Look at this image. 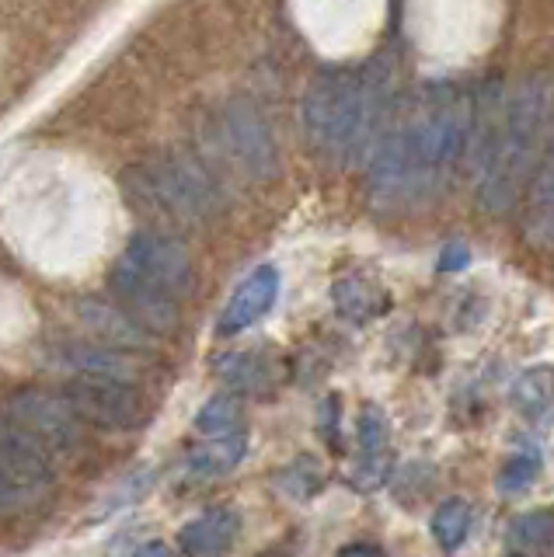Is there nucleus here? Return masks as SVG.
<instances>
[{"mask_svg": "<svg viewBox=\"0 0 554 557\" xmlns=\"http://www.w3.org/2000/svg\"><path fill=\"white\" fill-rule=\"evenodd\" d=\"M475 98L454 84H429L402 112H391L370 150V199L405 209L432 199L467 161Z\"/></svg>", "mask_w": 554, "mask_h": 557, "instance_id": "f257e3e1", "label": "nucleus"}, {"mask_svg": "<svg viewBox=\"0 0 554 557\" xmlns=\"http://www.w3.org/2000/svg\"><path fill=\"white\" fill-rule=\"evenodd\" d=\"M554 115V84L544 74L524 77L506 95L492 84L475 98L471 157L478 202L484 213L502 216L519 202L530 174L541 161L544 139Z\"/></svg>", "mask_w": 554, "mask_h": 557, "instance_id": "f03ea898", "label": "nucleus"}, {"mask_svg": "<svg viewBox=\"0 0 554 557\" xmlns=\"http://www.w3.org/2000/svg\"><path fill=\"white\" fill-rule=\"evenodd\" d=\"M394 74L384 60L367 66H328L307 84L304 133L307 144L335 164L367 161L394 112Z\"/></svg>", "mask_w": 554, "mask_h": 557, "instance_id": "7ed1b4c3", "label": "nucleus"}, {"mask_svg": "<svg viewBox=\"0 0 554 557\" xmlns=\"http://www.w3.org/2000/svg\"><path fill=\"white\" fill-rule=\"evenodd\" d=\"M126 199L158 223H202L220 209V185L193 153H161L123 178Z\"/></svg>", "mask_w": 554, "mask_h": 557, "instance_id": "20e7f679", "label": "nucleus"}, {"mask_svg": "<svg viewBox=\"0 0 554 557\" xmlns=\"http://www.w3.org/2000/svg\"><path fill=\"white\" fill-rule=\"evenodd\" d=\"M63 397L81 414V422H91L98 429L133 432L147 422V397L123 376L109 373H74L66 380Z\"/></svg>", "mask_w": 554, "mask_h": 557, "instance_id": "39448f33", "label": "nucleus"}, {"mask_svg": "<svg viewBox=\"0 0 554 557\" xmlns=\"http://www.w3.org/2000/svg\"><path fill=\"white\" fill-rule=\"evenodd\" d=\"M217 139L223 157H231L237 171H245L251 182H266L280 171V150L269 129L266 115L251 101H231L217 119Z\"/></svg>", "mask_w": 554, "mask_h": 557, "instance_id": "423d86ee", "label": "nucleus"}, {"mask_svg": "<svg viewBox=\"0 0 554 557\" xmlns=\"http://www.w3.org/2000/svg\"><path fill=\"white\" fill-rule=\"evenodd\" d=\"M119 265H126L130 272L147 278L150 286L175 296V300L193 293V283H196L193 258H188L185 244L168 234H158V231L133 234L123 255H119Z\"/></svg>", "mask_w": 554, "mask_h": 557, "instance_id": "0eeeda50", "label": "nucleus"}, {"mask_svg": "<svg viewBox=\"0 0 554 557\" xmlns=\"http://www.w3.org/2000/svg\"><path fill=\"white\" fill-rule=\"evenodd\" d=\"M8 418H14L49 453H77L84 446V422L66 397L46 391H19L8 400Z\"/></svg>", "mask_w": 554, "mask_h": 557, "instance_id": "6e6552de", "label": "nucleus"}, {"mask_svg": "<svg viewBox=\"0 0 554 557\" xmlns=\"http://www.w3.org/2000/svg\"><path fill=\"white\" fill-rule=\"evenodd\" d=\"M0 474L19 495H42L57 481L49 449L8 414H0Z\"/></svg>", "mask_w": 554, "mask_h": 557, "instance_id": "1a4fd4ad", "label": "nucleus"}, {"mask_svg": "<svg viewBox=\"0 0 554 557\" xmlns=\"http://www.w3.org/2000/svg\"><path fill=\"white\" fill-rule=\"evenodd\" d=\"M109 283H112L119 307H123L144 331H171L178 324V300L175 296H168L158 286H150L147 278L130 272L126 265H119V261H115Z\"/></svg>", "mask_w": 554, "mask_h": 557, "instance_id": "9d476101", "label": "nucleus"}, {"mask_svg": "<svg viewBox=\"0 0 554 557\" xmlns=\"http://www.w3.org/2000/svg\"><path fill=\"white\" fill-rule=\"evenodd\" d=\"M275 296H280V269L275 265H258L245 283L234 289L220 313V335H241L255 321H262L272 310Z\"/></svg>", "mask_w": 554, "mask_h": 557, "instance_id": "9b49d317", "label": "nucleus"}, {"mask_svg": "<svg viewBox=\"0 0 554 557\" xmlns=\"http://www.w3.org/2000/svg\"><path fill=\"white\" fill-rule=\"evenodd\" d=\"M527 237L541 248L554 244V115L541 161H537L527 185Z\"/></svg>", "mask_w": 554, "mask_h": 557, "instance_id": "f8f14e48", "label": "nucleus"}, {"mask_svg": "<svg viewBox=\"0 0 554 557\" xmlns=\"http://www.w3.org/2000/svg\"><path fill=\"white\" fill-rule=\"evenodd\" d=\"M387 446H391L387 418L380 408L367 405L359 414V449H362V457H359V474H356V481L362 487H373V484L384 481V474H387Z\"/></svg>", "mask_w": 554, "mask_h": 557, "instance_id": "ddd939ff", "label": "nucleus"}, {"mask_svg": "<svg viewBox=\"0 0 554 557\" xmlns=\"http://www.w3.org/2000/svg\"><path fill=\"white\" fill-rule=\"evenodd\" d=\"M237 530H241L237 512H231V509H213V512L193 519L188 527H182L178 544L188 554H196V557H213V554H223V550L234 544Z\"/></svg>", "mask_w": 554, "mask_h": 557, "instance_id": "4468645a", "label": "nucleus"}, {"mask_svg": "<svg viewBox=\"0 0 554 557\" xmlns=\"http://www.w3.org/2000/svg\"><path fill=\"white\" fill-rule=\"evenodd\" d=\"M84 321L101 338V345H115V348H136L147 342V331L136 324L123 307H106V304H84L81 307Z\"/></svg>", "mask_w": 554, "mask_h": 557, "instance_id": "2eb2a0df", "label": "nucleus"}, {"mask_svg": "<svg viewBox=\"0 0 554 557\" xmlns=\"http://www.w3.org/2000/svg\"><path fill=\"white\" fill-rule=\"evenodd\" d=\"M551 397H554V373L544 370V366L527 370L513 387V400L524 414H541L551 405Z\"/></svg>", "mask_w": 554, "mask_h": 557, "instance_id": "dca6fc26", "label": "nucleus"}, {"mask_svg": "<svg viewBox=\"0 0 554 557\" xmlns=\"http://www.w3.org/2000/svg\"><path fill=\"white\" fill-rule=\"evenodd\" d=\"M199 432H206L210 440H223V435H234L241 432V405L234 397L220 394L213 400H206V408L196 418Z\"/></svg>", "mask_w": 554, "mask_h": 557, "instance_id": "f3484780", "label": "nucleus"}, {"mask_svg": "<svg viewBox=\"0 0 554 557\" xmlns=\"http://www.w3.org/2000/svg\"><path fill=\"white\" fill-rule=\"evenodd\" d=\"M467 527H471V509H467L460 498L443 502L436 516H432V536H436L440 547H446V550H454L460 544L467 536Z\"/></svg>", "mask_w": 554, "mask_h": 557, "instance_id": "a211bd4d", "label": "nucleus"}, {"mask_svg": "<svg viewBox=\"0 0 554 557\" xmlns=\"http://www.w3.org/2000/svg\"><path fill=\"white\" fill-rule=\"evenodd\" d=\"M241 457H245V435H223V440H213L210 446H202L193 453V467L206 470V474H220V470H231Z\"/></svg>", "mask_w": 554, "mask_h": 557, "instance_id": "6ab92c4d", "label": "nucleus"}, {"mask_svg": "<svg viewBox=\"0 0 554 557\" xmlns=\"http://www.w3.org/2000/svg\"><path fill=\"white\" fill-rule=\"evenodd\" d=\"M335 304H338V310L345 313V318H353V321L373 318L377 307H380L377 293L362 283V278H342V283L335 286Z\"/></svg>", "mask_w": 554, "mask_h": 557, "instance_id": "aec40b11", "label": "nucleus"}, {"mask_svg": "<svg viewBox=\"0 0 554 557\" xmlns=\"http://www.w3.org/2000/svg\"><path fill=\"white\" fill-rule=\"evenodd\" d=\"M551 533H554L551 512H527V516H519L513 527V540L519 547H541L551 540Z\"/></svg>", "mask_w": 554, "mask_h": 557, "instance_id": "412c9836", "label": "nucleus"}, {"mask_svg": "<svg viewBox=\"0 0 554 557\" xmlns=\"http://www.w3.org/2000/svg\"><path fill=\"white\" fill-rule=\"evenodd\" d=\"M533 478H537V460L533 457H513L506 467L498 470V492L516 495V492H524V487H530Z\"/></svg>", "mask_w": 554, "mask_h": 557, "instance_id": "4be33fe9", "label": "nucleus"}, {"mask_svg": "<svg viewBox=\"0 0 554 557\" xmlns=\"http://www.w3.org/2000/svg\"><path fill=\"white\" fill-rule=\"evenodd\" d=\"M467 265V248L464 244H450V248L443 251V258H440V269L443 272H460Z\"/></svg>", "mask_w": 554, "mask_h": 557, "instance_id": "5701e85b", "label": "nucleus"}, {"mask_svg": "<svg viewBox=\"0 0 554 557\" xmlns=\"http://www.w3.org/2000/svg\"><path fill=\"white\" fill-rule=\"evenodd\" d=\"M19 502H22V495L14 492L11 481H8L4 474H0V516L11 512V509H19Z\"/></svg>", "mask_w": 554, "mask_h": 557, "instance_id": "b1692460", "label": "nucleus"}, {"mask_svg": "<svg viewBox=\"0 0 554 557\" xmlns=\"http://www.w3.org/2000/svg\"><path fill=\"white\" fill-rule=\"evenodd\" d=\"M338 557H380V550L370 544H353V547H342Z\"/></svg>", "mask_w": 554, "mask_h": 557, "instance_id": "393cba45", "label": "nucleus"}, {"mask_svg": "<svg viewBox=\"0 0 554 557\" xmlns=\"http://www.w3.org/2000/svg\"><path fill=\"white\" fill-rule=\"evenodd\" d=\"M140 557H168V550H164V544H147L140 550Z\"/></svg>", "mask_w": 554, "mask_h": 557, "instance_id": "a878e982", "label": "nucleus"}]
</instances>
